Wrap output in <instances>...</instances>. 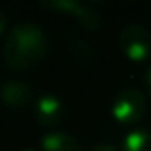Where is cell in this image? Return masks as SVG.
I'll list each match as a JSON object with an SVG mask.
<instances>
[{
	"instance_id": "cell-2",
	"label": "cell",
	"mask_w": 151,
	"mask_h": 151,
	"mask_svg": "<svg viewBox=\"0 0 151 151\" xmlns=\"http://www.w3.org/2000/svg\"><path fill=\"white\" fill-rule=\"evenodd\" d=\"M144 114H146V100L144 94L135 87L123 89L112 103V116L123 124L137 123L139 119H142Z\"/></svg>"
},
{
	"instance_id": "cell-3",
	"label": "cell",
	"mask_w": 151,
	"mask_h": 151,
	"mask_svg": "<svg viewBox=\"0 0 151 151\" xmlns=\"http://www.w3.org/2000/svg\"><path fill=\"white\" fill-rule=\"evenodd\" d=\"M119 46L130 60L142 62L151 52V36L140 25H126L119 34Z\"/></svg>"
},
{
	"instance_id": "cell-9",
	"label": "cell",
	"mask_w": 151,
	"mask_h": 151,
	"mask_svg": "<svg viewBox=\"0 0 151 151\" xmlns=\"http://www.w3.org/2000/svg\"><path fill=\"white\" fill-rule=\"evenodd\" d=\"M71 50H73V55L77 57V59H87V60H91L94 57V52L84 41H75L71 45Z\"/></svg>"
},
{
	"instance_id": "cell-4",
	"label": "cell",
	"mask_w": 151,
	"mask_h": 151,
	"mask_svg": "<svg viewBox=\"0 0 151 151\" xmlns=\"http://www.w3.org/2000/svg\"><path fill=\"white\" fill-rule=\"evenodd\" d=\"M43 7L59 11V13H68L78 20V23L86 30H96L101 25V16L96 9H93L87 4L77 2V0H43Z\"/></svg>"
},
{
	"instance_id": "cell-6",
	"label": "cell",
	"mask_w": 151,
	"mask_h": 151,
	"mask_svg": "<svg viewBox=\"0 0 151 151\" xmlns=\"http://www.w3.org/2000/svg\"><path fill=\"white\" fill-rule=\"evenodd\" d=\"M32 98V87L27 82L20 80H9L0 87V100H2L7 107L20 109L27 105Z\"/></svg>"
},
{
	"instance_id": "cell-12",
	"label": "cell",
	"mask_w": 151,
	"mask_h": 151,
	"mask_svg": "<svg viewBox=\"0 0 151 151\" xmlns=\"http://www.w3.org/2000/svg\"><path fill=\"white\" fill-rule=\"evenodd\" d=\"M4 25H6V16L0 13V32H2V29H4Z\"/></svg>"
},
{
	"instance_id": "cell-10",
	"label": "cell",
	"mask_w": 151,
	"mask_h": 151,
	"mask_svg": "<svg viewBox=\"0 0 151 151\" xmlns=\"http://www.w3.org/2000/svg\"><path fill=\"white\" fill-rule=\"evenodd\" d=\"M89 151H117L112 144H109V142H98V144H94Z\"/></svg>"
},
{
	"instance_id": "cell-1",
	"label": "cell",
	"mask_w": 151,
	"mask_h": 151,
	"mask_svg": "<svg viewBox=\"0 0 151 151\" xmlns=\"http://www.w3.org/2000/svg\"><path fill=\"white\" fill-rule=\"evenodd\" d=\"M48 50V39L36 23H20L11 29L4 45V60L13 71H25L37 64Z\"/></svg>"
},
{
	"instance_id": "cell-13",
	"label": "cell",
	"mask_w": 151,
	"mask_h": 151,
	"mask_svg": "<svg viewBox=\"0 0 151 151\" xmlns=\"http://www.w3.org/2000/svg\"><path fill=\"white\" fill-rule=\"evenodd\" d=\"M22 151H30V149H22Z\"/></svg>"
},
{
	"instance_id": "cell-11",
	"label": "cell",
	"mask_w": 151,
	"mask_h": 151,
	"mask_svg": "<svg viewBox=\"0 0 151 151\" xmlns=\"http://www.w3.org/2000/svg\"><path fill=\"white\" fill-rule=\"evenodd\" d=\"M144 82H146V89H147V94L151 96V66H149V68H147V71H146Z\"/></svg>"
},
{
	"instance_id": "cell-5",
	"label": "cell",
	"mask_w": 151,
	"mask_h": 151,
	"mask_svg": "<svg viewBox=\"0 0 151 151\" xmlns=\"http://www.w3.org/2000/svg\"><path fill=\"white\" fill-rule=\"evenodd\" d=\"M36 119L43 126H55L62 117V103L52 94H43L34 105Z\"/></svg>"
},
{
	"instance_id": "cell-8",
	"label": "cell",
	"mask_w": 151,
	"mask_h": 151,
	"mask_svg": "<svg viewBox=\"0 0 151 151\" xmlns=\"http://www.w3.org/2000/svg\"><path fill=\"white\" fill-rule=\"evenodd\" d=\"M123 151H151V133L146 130H133L124 137Z\"/></svg>"
},
{
	"instance_id": "cell-7",
	"label": "cell",
	"mask_w": 151,
	"mask_h": 151,
	"mask_svg": "<svg viewBox=\"0 0 151 151\" xmlns=\"http://www.w3.org/2000/svg\"><path fill=\"white\" fill-rule=\"evenodd\" d=\"M41 147L43 151H82L77 139L62 132H53L45 135L41 140Z\"/></svg>"
}]
</instances>
